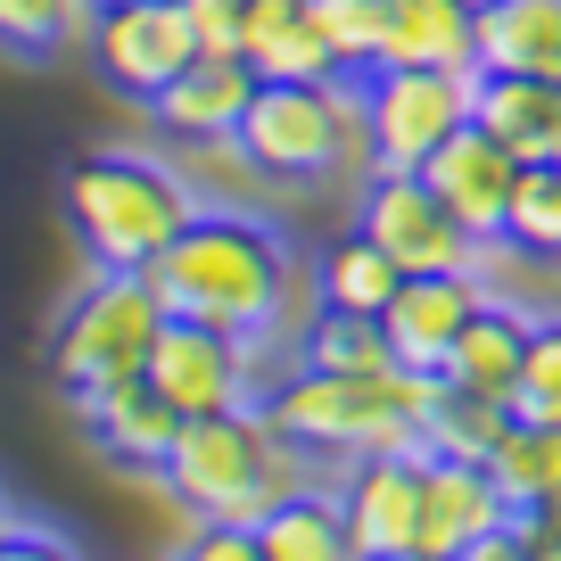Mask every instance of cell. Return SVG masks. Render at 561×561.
Returning <instances> with one entry per match:
<instances>
[{
    "instance_id": "obj_1",
    "label": "cell",
    "mask_w": 561,
    "mask_h": 561,
    "mask_svg": "<svg viewBox=\"0 0 561 561\" xmlns=\"http://www.w3.org/2000/svg\"><path fill=\"white\" fill-rule=\"evenodd\" d=\"M149 280H158L165 314L215 322V331L256 339V347H264V339L289 322V298H298V256H289V240H280L273 224H256V215L198 207L191 224L174 231V248L149 264Z\"/></svg>"
},
{
    "instance_id": "obj_6",
    "label": "cell",
    "mask_w": 561,
    "mask_h": 561,
    "mask_svg": "<svg viewBox=\"0 0 561 561\" xmlns=\"http://www.w3.org/2000/svg\"><path fill=\"white\" fill-rule=\"evenodd\" d=\"M165 331V298L149 273H100L83 298L58 314V339H50V371L67 388V404L100 397L116 380H140L149 364V339Z\"/></svg>"
},
{
    "instance_id": "obj_21",
    "label": "cell",
    "mask_w": 561,
    "mask_h": 561,
    "mask_svg": "<svg viewBox=\"0 0 561 561\" xmlns=\"http://www.w3.org/2000/svg\"><path fill=\"white\" fill-rule=\"evenodd\" d=\"M264 561H355V537L339 520V488H298L256 520Z\"/></svg>"
},
{
    "instance_id": "obj_3",
    "label": "cell",
    "mask_w": 561,
    "mask_h": 561,
    "mask_svg": "<svg viewBox=\"0 0 561 561\" xmlns=\"http://www.w3.org/2000/svg\"><path fill=\"white\" fill-rule=\"evenodd\" d=\"M306 462H314V455H298V446L280 438L273 421H264V404H231V413H182L158 479H165V495H174L191 520L256 528L280 495L314 488Z\"/></svg>"
},
{
    "instance_id": "obj_25",
    "label": "cell",
    "mask_w": 561,
    "mask_h": 561,
    "mask_svg": "<svg viewBox=\"0 0 561 561\" xmlns=\"http://www.w3.org/2000/svg\"><path fill=\"white\" fill-rule=\"evenodd\" d=\"M248 67H256V83H339V50H331V34L314 25V9L280 18L273 34L248 50Z\"/></svg>"
},
{
    "instance_id": "obj_15",
    "label": "cell",
    "mask_w": 561,
    "mask_h": 561,
    "mask_svg": "<svg viewBox=\"0 0 561 561\" xmlns=\"http://www.w3.org/2000/svg\"><path fill=\"white\" fill-rule=\"evenodd\" d=\"M248 91H256V67H248V58H231V50H198L191 67H182L174 83L149 100V116H158L174 140H224L231 124H240Z\"/></svg>"
},
{
    "instance_id": "obj_8",
    "label": "cell",
    "mask_w": 561,
    "mask_h": 561,
    "mask_svg": "<svg viewBox=\"0 0 561 561\" xmlns=\"http://www.w3.org/2000/svg\"><path fill=\"white\" fill-rule=\"evenodd\" d=\"M191 58H198L191 0H100L91 9V67L124 100H158Z\"/></svg>"
},
{
    "instance_id": "obj_32",
    "label": "cell",
    "mask_w": 561,
    "mask_h": 561,
    "mask_svg": "<svg viewBox=\"0 0 561 561\" xmlns=\"http://www.w3.org/2000/svg\"><path fill=\"white\" fill-rule=\"evenodd\" d=\"M512 528H520V537L537 545V561H561V495H545V504L512 512Z\"/></svg>"
},
{
    "instance_id": "obj_2",
    "label": "cell",
    "mask_w": 561,
    "mask_h": 561,
    "mask_svg": "<svg viewBox=\"0 0 561 561\" xmlns=\"http://www.w3.org/2000/svg\"><path fill=\"white\" fill-rule=\"evenodd\" d=\"M438 397V371H280L264 388V421L314 462H355V455H421V413Z\"/></svg>"
},
{
    "instance_id": "obj_10",
    "label": "cell",
    "mask_w": 561,
    "mask_h": 561,
    "mask_svg": "<svg viewBox=\"0 0 561 561\" xmlns=\"http://www.w3.org/2000/svg\"><path fill=\"white\" fill-rule=\"evenodd\" d=\"M140 380L158 388L174 413H231V404H256V339H231V331H215V322L165 314V331L149 339Z\"/></svg>"
},
{
    "instance_id": "obj_22",
    "label": "cell",
    "mask_w": 561,
    "mask_h": 561,
    "mask_svg": "<svg viewBox=\"0 0 561 561\" xmlns=\"http://www.w3.org/2000/svg\"><path fill=\"white\" fill-rule=\"evenodd\" d=\"M504 430H512V404H504V397H479V388L438 380V397H430V413H421V455H462V462H488Z\"/></svg>"
},
{
    "instance_id": "obj_17",
    "label": "cell",
    "mask_w": 561,
    "mask_h": 561,
    "mask_svg": "<svg viewBox=\"0 0 561 561\" xmlns=\"http://www.w3.org/2000/svg\"><path fill=\"white\" fill-rule=\"evenodd\" d=\"M471 124H488L520 165L561 158V75H488L479 67Z\"/></svg>"
},
{
    "instance_id": "obj_36",
    "label": "cell",
    "mask_w": 561,
    "mask_h": 561,
    "mask_svg": "<svg viewBox=\"0 0 561 561\" xmlns=\"http://www.w3.org/2000/svg\"><path fill=\"white\" fill-rule=\"evenodd\" d=\"M380 561H438V553H421V545H413V553H380Z\"/></svg>"
},
{
    "instance_id": "obj_20",
    "label": "cell",
    "mask_w": 561,
    "mask_h": 561,
    "mask_svg": "<svg viewBox=\"0 0 561 561\" xmlns=\"http://www.w3.org/2000/svg\"><path fill=\"white\" fill-rule=\"evenodd\" d=\"M479 67L561 75V0H495V9H479Z\"/></svg>"
},
{
    "instance_id": "obj_5",
    "label": "cell",
    "mask_w": 561,
    "mask_h": 561,
    "mask_svg": "<svg viewBox=\"0 0 561 561\" xmlns=\"http://www.w3.org/2000/svg\"><path fill=\"white\" fill-rule=\"evenodd\" d=\"M231 140L264 182H322L347 165V149H364V91L347 75L339 83H256Z\"/></svg>"
},
{
    "instance_id": "obj_9",
    "label": "cell",
    "mask_w": 561,
    "mask_h": 561,
    "mask_svg": "<svg viewBox=\"0 0 561 561\" xmlns=\"http://www.w3.org/2000/svg\"><path fill=\"white\" fill-rule=\"evenodd\" d=\"M355 231L397 273H471V256H479V240L438 207V191L421 174H388V165H371L364 198H355Z\"/></svg>"
},
{
    "instance_id": "obj_33",
    "label": "cell",
    "mask_w": 561,
    "mask_h": 561,
    "mask_svg": "<svg viewBox=\"0 0 561 561\" xmlns=\"http://www.w3.org/2000/svg\"><path fill=\"white\" fill-rule=\"evenodd\" d=\"M0 561H83L67 537H50V528H9L0 537Z\"/></svg>"
},
{
    "instance_id": "obj_27",
    "label": "cell",
    "mask_w": 561,
    "mask_h": 561,
    "mask_svg": "<svg viewBox=\"0 0 561 561\" xmlns=\"http://www.w3.org/2000/svg\"><path fill=\"white\" fill-rule=\"evenodd\" d=\"M504 248L561 264V158L520 165V182H512V215H504Z\"/></svg>"
},
{
    "instance_id": "obj_26",
    "label": "cell",
    "mask_w": 561,
    "mask_h": 561,
    "mask_svg": "<svg viewBox=\"0 0 561 561\" xmlns=\"http://www.w3.org/2000/svg\"><path fill=\"white\" fill-rule=\"evenodd\" d=\"M298 364H314V371H397V355H388L380 314H331L322 306L298 339Z\"/></svg>"
},
{
    "instance_id": "obj_16",
    "label": "cell",
    "mask_w": 561,
    "mask_h": 561,
    "mask_svg": "<svg viewBox=\"0 0 561 561\" xmlns=\"http://www.w3.org/2000/svg\"><path fill=\"white\" fill-rule=\"evenodd\" d=\"M75 413H83L91 446H100L116 471H158L165 446H174V430H182V413L149 380H116V388H100V397H83Z\"/></svg>"
},
{
    "instance_id": "obj_7",
    "label": "cell",
    "mask_w": 561,
    "mask_h": 561,
    "mask_svg": "<svg viewBox=\"0 0 561 561\" xmlns=\"http://www.w3.org/2000/svg\"><path fill=\"white\" fill-rule=\"evenodd\" d=\"M364 91V158L388 174H421V158L471 124L479 67H371L355 75Z\"/></svg>"
},
{
    "instance_id": "obj_18",
    "label": "cell",
    "mask_w": 561,
    "mask_h": 561,
    "mask_svg": "<svg viewBox=\"0 0 561 561\" xmlns=\"http://www.w3.org/2000/svg\"><path fill=\"white\" fill-rule=\"evenodd\" d=\"M520 355H528V314H520V306H504V298H479V306H471V322H462V339L446 347L438 380L479 388V397H504V404H512Z\"/></svg>"
},
{
    "instance_id": "obj_11",
    "label": "cell",
    "mask_w": 561,
    "mask_h": 561,
    "mask_svg": "<svg viewBox=\"0 0 561 561\" xmlns=\"http://www.w3.org/2000/svg\"><path fill=\"white\" fill-rule=\"evenodd\" d=\"M421 182L438 191V207L471 231L479 248H504V215H512V182H520V158H512L504 140L488 124H462L455 140H438L430 158H421Z\"/></svg>"
},
{
    "instance_id": "obj_30",
    "label": "cell",
    "mask_w": 561,
    "mask_h": 561,
    "mask_svg": "<svg viewBox=\"0 0 561 561\" xmlns=\"http://www.w3.org/2000/svg\"><path fill=\"white\" fill-rule=\"evenodd\" d=\"M512 413L561 421V314L528 322V355H520V380H512Z\"/></svg>"
},
{
    "instance_id": "obj_35",
    "label": "cell",
    "mask_w": 561,
    "mask_h": 561,
    "mask_svg": "<svg viewBox=\"0 0 561 561\" xmlns=\"http://www.w3.org/2000/svg\"><path fill=\"white\" fill-rule=\"evenodd\" d=\"M9 528H25V520H18V504H9V495H0V537H9Z\"/></svg>"
},
{
    "instance_id": "obj_34",
    "label": "cell",
    "mask_w": 561,
    "mask_h": 561,
    "mask_svg": "<svg viewBox=\"0 0 561 561\" xmlns=\"http://www.w3.org/2000/svg\"><path fill=\"white\" fill-rule=\"evenodd\" d=\"M455 561H537V545H528L520 528L504 520V528H488V537H471V545H462Z\"/></svg>"
},
{
    "instance_id": "obj_4",
    "label": "cell",
    "mask_w": 561,
    "mask_h": 561,
    "mask_svg": "<svg viewBox=\"0 0 561 561\" xmlns=\"http://www.w3.org/2000/svg\"><path fill=\"white\" fill-rule=\"evenodd\" d=\"M198 207L207 191L149 149H91L67 165V224L100 273H149Z\"/></svg>"
},
{
    "instance_id": "obj_31",
    "label": "cell",
    "mask_w": 561,
    "mask_h": 561,
    "mask_svg": "<svg viewBox=\"0 0 561 561\" xmlns=\"http://www.w3.org/2000/svg\"><path fill=\"white\" fill-rule=\"evenodd\" d=\"M174 561H264V545H256V528H240V520H191V537L174 545Z\"/></svg>"
},
{
    "instance_id": "obj_13",
    "label": "cell",
    "mask_w": 561,
    "mask_h": 561,
    "mask_svg": "<svg viewBox=\"0 0 561 561\" xmlns=\"http://www.w3.org/2000/svg\"><path fill=\"white\" fill-rule=\"evenodd\" d=\"M479 298H488V289H479V273H404L397 298L380 306V331H388L397 371H438Z\"/></svg>"
},
{
    "instance_id": "obj_24",
    "label": "cell",
    "mask_w": 561,
    "mask_h": 561,
    "mask_svg": "<svg viewBox=\"0 0 561 561\" xmlns=\"http://www.w3.org/2000/svg\"><path fill=\"white\" fill-rule=\"evenodd\" d=\"M397 264L380 256V248L364 240V231H347V240H331L322 248V264H314V298L331 306V314H380L388 298H397Z\"/></svg>"
},
{
    "instance_id": "obj_37",
    "label": "cell",
    "mask_w": 561,
    "mask_h": 561,
    "mask_svg": "<svg viewBox=\"0 0 561 561\" xmlns=\"http://www.w3.org/2000/svg\"><path fill=\"white\" fill-rule=\"evenodd\" d=\"M471 9H495V0H471Z\"/></svg>"
},
{
    "instance_id": "obj_29",
    "label": "cell",
    "mask_w": 561,
    "mask_h": 561,
    "mask_svg": "<svg viewBox=\"0 0 561 561\" xmlns=\"http://www.w3.org/2000/svg\"><path fill=\"white\" fill-rule=\"evenodd\" d=\"M314 25L331 34L339 75H371L380 67V42H388V0H306Z\"/></svg>"
},
{
    "instance_id": "obj_28",
    "label": "cell",
    "mask_w": 561,
    "mask_h": 561,
    "mask_svg": "<svg viewBox=\"0 0 561 561\" xmlns=\"http://www.w3.org/2000/svg\"><path fill=\"white\" fill-rule=\"evenodd\" d=\"M100 0H0V50L9 58H50L75 25H91Z\"/></svg>"
},
{
    "instance_id": "obj_14",
    "label": "cell",
    "mask_w": 561,
    "mask_h": 561,
    "mask_svg": "<svg viewBox=\"0 0 561 561\" xmlns=\"http://www.w3.org/2000/svg\"><path fill=\"white\" fill-rule=\"evenodd\" d=\"M512 504L495 488L488 462H462V455H421V553L455 561L471 537L504 528Z\"/></svg>"
},
{
    "instance_id": "obj_23",
    "label": "cell",
    "mask_w": 561,
    "mask_h": 561,
    "mask_svg": "<svg viewBox=\"0 0 561 561\" xmlns=\"http://www.w3.org/2000/svg\"><path fill=\"white\" fill-rule=\"evenodd\" d=\"M488 471H495V488H504L512 512H528V504H545V495H561V421L512 413V430L495 438Z\"/></svg>"
},
{
    "instance_id": "obj_12",
    "label": "cell",
    "mask_w": 561,
    "mask_h": 561,
    "mask_svg": "<svg viewBox=\"0 0 561 561\" xmlns=\"http://www.w3.org/2000/svg\"><path fill=\"white\" fill-rule=\"evenodd\" d=\"M339 520L355 537V561L413 553L421 545V455H355L339 479Z\"/></svg>"
},
{
    "instance_id": "obj_19",
    "label": "cell",
    "mask_w": 561,
    "mask_h": 561,
    "mask_svg": "<svg viewBox=\"0 0 561 561\" xmlns=\"http://www.w3.org/2000/svg\"><path fill=\"white\" fill-rule=\"evenodd\" d=\"M380 67H479V9L471 0H388Z\"/></svg>"
}]
</instances>
